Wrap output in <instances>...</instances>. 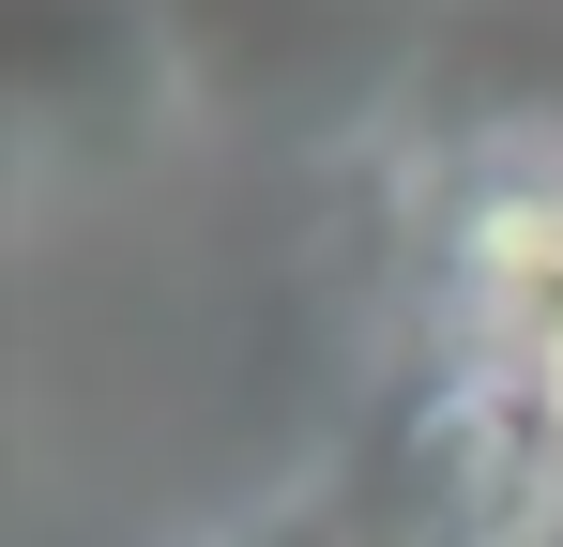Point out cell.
I'll return each mask as SVG.
<instances>
[{"label":"cell","instance_id":"obj_1","mask_svg":"<svg viewBox=\"0 0 563 547\" xmlns=\"http://www.w3.org/2000/svg\"><path fill=\"white\" fill-rule=\"evenodd\" d=\"M563 517V426L549 395L503 350H442L335 487V533L320 547H533Z\"/></svg>","mask_w":563,"mask_h":547},{"label":"cell","instance_id":"obj_2","mask_svg":"<svg viewBox=\"0 0 563 547\" xmlns=\"http://www.w3.org/2000/svg\"><path fill=\"white\" fill-rule=\"evenodd\" d=\"M153 15L184 46V91H213L260 137H335L411 62V0H153Z\"/></svg>","mask_w":563,"mask_h":547},{"label":"cell","instance_id":"obj_3","mask_svg":"<svg viewBox=\"0 0 563 547\" xmlns=\"http://www.w3.org/2000/svg\"><path fill=\"white\" fill-rule=\"evenodd\" d=\"M168 91L184 46L153 0H0V107L46 168H122Z\"/></svg>","mask_w":563,"mask_h":547},{"label":"cell","instance_id":"obj_4","mask_svg":"<svg viewBox=\"0 0 563 547\" xmlns=\"http://www.w3.org/2000/svg\"><path fill=\"white\" fill-rule=\"evenodd\" d=\"M442 289H457V350L533 365L563 335V168H472L442 198Z\"/></svg>","mask_w":563,"mask_h":547},{"label":"cell","instance_id":"obj_5","mask_svg":"<svg viewBox=\"0 0 563 547\" xmlns=\"http://www.w3.org/2000/svg\"><path fill=\"white\" fill-rule=\"evenodd\" d=\"M518 380H533V395H549V426H563V335H549V350H533V365H518Z\"/></svg>","mask_w":563,"mask_h":547}]
</instances>
